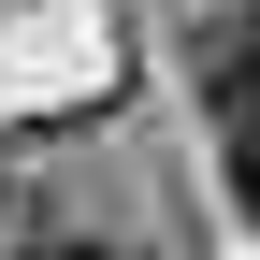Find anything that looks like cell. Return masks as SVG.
Masks as SVG:
<instances>
[{
	"label": "cell",
	"instance_id": "2",
	"mask_svg": "<svg viewBox=\"0 0 260 260\" xmlns=\"http://www.w3.org/2000/svg\"><path fill=\"white\" fill-rule=\"evenodd\" d=\"M29 260H116V246H29Z\"/></svg>",
	"mask_w": 260,
	"mask_h": 260
},
{
	"label": "cell",
	"instance_id": "1",
	"mask_svg": "<svg viewBox=\"0 0 260 260\" xmlns=\"http://www.w3.org/2000/svg\"><path fill=\"white\" fill-rule=\"evenodd\" d=\"M203 102H217V159H232V217L260 232V29H232L203 58Z\"/></svg>",
	"mask_w": 260,
	"mask_h": 260
}]
</instances>
